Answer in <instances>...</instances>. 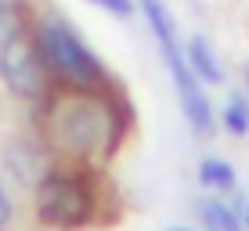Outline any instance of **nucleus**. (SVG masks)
<instances>
[{
    "label": "nucleus",
    "instance_id": "nucleus-1",
    "mask_svg": "<svg viewBox=\"0 0 249 231\" xmlns=\"http://www.w3.org/2000/svg\"><path fill=\"white\" fill-rule=\"evenodd\" d=\"M47 134L65 152H98L112 141V116L98 98H58L47 112Z\"/></svg>",
    "mask_w": 249,
    "mask_h": 231
},
{
    "label": "nucleus",
    "instance_id": "nucleus-2",
    "mask_svg": "<svg viewBox=\"0 0 249 231\" xmlns=\"http://www.w3.org/2000/svg\"><path fill=\"white\" fill-rule=\"evenodd\" d=\"M40 51L51 58V65H54L58 72H65L69 80H76V83H94L101 76L98 58H94L90 51L83 47V40L58 18L40 25Z\"/></svg>",
    "mask_w": 249,
    "mask_h": 231
},
{
    "label": "nucleus",
    "instance_id": "nucleus-3",
    "mask_svg": "<svg viewBox=\"0 0 249 231\" xmlns=\"http://www.w3.org/2000/svg\"><path fill=\"white\" fill-rule=\"evenodd\" d=\"M40 217L47 224H58V228H76L87 220L90 213V195L87 188L72 177H47L40 184V202H36Z\"/></svg>",
    "mask_w": 249,
    "mask_h": 231
},
{
    "label": "nucleus",
    "instance_id": "nucleus-4",
    "mask_svg": "<svg viewBox=\"0 0 249 231\" xmlns=\"http://www.w3.org/2000/svg\"><path fill=\"white\" fill-rule=\"evenodd\" d=\"M0 76L22 98H33L40 90V58H36V47L22 33H7L4 36V47H0Z\"/></svg>",
    "mask_w": 249,
    "mask_h": 231
},
{
    "label": "nucleus",
    "instance_id": "nucleus-5",
    "mask_svg": "<svg viewBox=\"0 0 249 231\" xmlns=\"http://www.w3.org/2000/svg\"><path fill=\"white\" fill-rule=\"evenodd\" d=\"M184 58H188V65H192V72L195 76H202V80H213V83H220V65H217V54L210 51V44H206L202 36H195V40H188V51H184Z\"/></svg>",
    "mask_w": 249,
    "mask_h": 231
},
{
    "label": "nucleus",
    "instance_id": "nucleus-6",
    "mask_svg": "<svg viewBox=\"0 0 249 231\" xmlns=\"http://www.w3.org/2000/svg\"><path fill=\"white\" fill-rule=\"evenodd\" d=\"M199 217L210 231H246L242 220H238V210H231L228 202H220V199L199 202Z\"/></svg>",
    "mask_w": 249,
    "mask_h": 231
},
{
    "label": "nucleus",
    "instance_id": "nucleus-7",
    "mask_svg": "<svg viewBox=\"0 0 249 231\" xmlns=\"http://www.w3.org/2000/svg\"><path fill=\"white\" fill-rule=\"evenodd\" d=\"M202 184H210V188H231V184H235V170H231L228 166V162L224 159H202Z\"/></svg>",
    "mask_w": 249,
    "mask_h": 231
},
{
    "label": "nucleus",
    "instance_id": "nucleus-8",
    "mask_svg": "<svg viewBox=\"0 0 249 231\" xmlns=\"http://www.w3.org/2000/svg\"><path fill=\"white\" fill-rule=\"evenodd\" d=\"M224 123H228L231 134H246V130H249V105H246L242 98H231V101H228Z\"/></svg>",
    "mask_w": 249,
    "mask_h": 231
},
{
    "label": "nucleus",
    "instance_id": "nucleus-9",
    "mask_svg": "<svg viewBox=\"0 0 249 231\" xmlns=\"http://www.w3.org/2000/svg\"><path fill=\"white\" fill-rule=\"evenodd\" d=\"M94 4L108 7L112 15H130V0H94Z\"/></svg>",
    "mask_w": 249,
    "mask_h": 231
},
{
    "label": "nucleus",
    "instance_id": "nucleus-10",
    "mask_svg": "<svg viewBox=\"0 0 249 231\" xmlns=\"http://www.w3.org/2000/svg\"><path fill=\"white\" fill-rule=\"evenodd\" d=\"M11 33V11H7V0H0V36Z\"/></svg>",
    "mask_w": 249,
    "mask_h": 231
},
{
    "label": "nucleus",
    "instance_id": "nucleus-11",
    "mask_svg": "<svg viewBox=\"0 0 249 231\" xmlns=\"http://www.w3.org/2000/svg\"><path fill=\"white\" fill-rule=\"evenodd\" d=\"M11 220V202H7V195H4V188H0V228Z\"/></svg>",
    "mask_w": 249,
    "mask_h": 231
},
{
    "label": "nucleus",
    "instance_id": "nucleus-12",
    "mask_svg": "<svg viewBox=\"0 0 249 231\" xmlns=\"http://www.w3.org/2000/svg\"><path fill=\"white\" fill-rule=\"evenodd\" d=\"M235 210H238V220H242V228L249 231V199H242V202H238Z\"/></svg>",
    "mask_w": 249,
    "mask_h": 231
},
{
    "label": "nucleus",
    "instance_id": "nucleus-13",
    "mask_svg": "<svg viewBox=\"0 0 249 231\" xmlns=\"http://www.w3.org/2000/svg\"><path fill=\"white\" fill-rule=\"evenodd\" d=\"M246 83H249V76H246Z\"/></svg>",
    "mask_w": 249,
    "mask_h": 231
}]
</instances>
